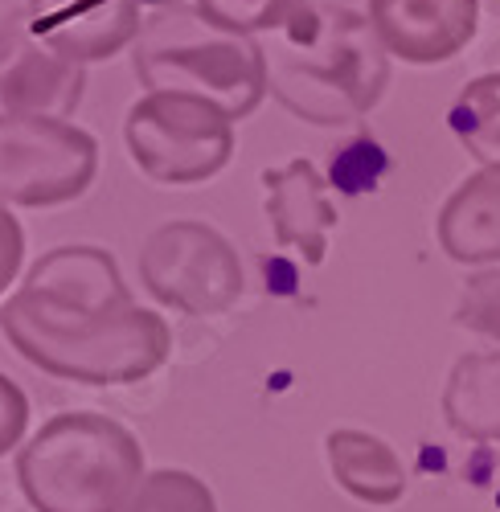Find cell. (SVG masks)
Masks as SVG:
<instances>
[{
  "label": "cell",
  "mask_w": 500,
  "mask_h": 512,
  "mask_svg": "<svg viewBox=\"0 0 500 512\" xmlns=\"http://www.w3.org/2000/svg\"><path fill=\"white\" fill-rule=\"evenodd\" d=\"M455 324L500 340V271H476L455 304Z\"/></svg>",
  "instance_id": "cell-19"
},
{
  "label": "cell",
  "mask_w": 500,
  "mask_h": 512,
  "mask_svg": "<svg viewBox=\"0 0 500 512\" xmlns=\"http://www.w3.org/2000/svg\"><path fill=\"white\" fill-rule=\"evenodd\" d=\"M87 91V70L54 54L17 9L0 21V115L70 119Z\"/></svg>",
  "instance_id": "cell-8"
},
{
  "label": "cell",
  "mask_w": 500,
  "mask_h": 512,
  "mask_svg": "<svg viewBox=\"0 0 500 512\" xmlns=\"http://www.w3.org/2000/svg\"><path fill=\"white\" fill-rule=\"evenodd\" d=\"M390 54L369 13L304 5L267 50V91L304 123L353 127L382 103Z\"/></svg>",
  "instance_id": "cell-1"
},
{
  "label": "cell",
  "mask_w": 500,
  "mask_h": 512,
  "mask_svg": "<svg viewBox=\"0 0 500 512\" xmlns=\"http://www.w3.org/2000/svg\"><path fill=\"white\" fill-rule=\"evenodd\" d=\"M447 123L472 160L500 173V74H480L455 95Z\"/></svg>",
  "instance_id": "cell-16"
},
{
  "label": "cell",
  "mask_w": 500,
  "mask_h": 512,
  "mask_svg": "<svg viewBox=\"0 0 500 512\" xmlns=\"http://www.w3.org/2000/svg\"><path fill=\"white\" fill-rule=\"evenodd\" d=\"M0 332L41 373L78 386H132L169 361L173 332L164 316L132 304L123 312H58L13 291Z\"/></svg>",
  "instance_id": "cell-2"
},
{
  "label": "cell",
  "mask_w": 500,
  "mask_h": 512,
  "mask_svg": "<svg viewBox=\"0 0 500 512\" xmlns=\"http://www.w3.org/2000/svg\"><path fill=\"white\" fill-rule=\"evenodd\" d=\"M324 451L332 476L353 500L386 508L406 496V463L386 439L345 426V431H332L324 439Z\"/></svg>",
  "instance_id": "cell-14"
},
{
  "label": "cell",
  "mask_w": 500,
  "mask_h": 512,
  "mask_svg": "<svg viewBox=\"0 0 500 512\" xmlns=\"http://www.w3.org/2000/svg\"><path fill=\"white\" fill-rule=\"evenodd\" d=\"M17 480L37 512H123L144 480V451L123 422L70 410L21 447Z\"/></svg>",
  "instance_id": "cell-3"
},
{
  "label": "cell",
  "mask_w": 500,
  "mask_h": 512,
  "mask_svg": "<svg viewBox=\"0 0 500 512\" xmlns=\"http://www.w3.org/2000/svg\"><path fill=\"white\" fill-rule=\"evenodd\" d=\"M136 74L148 91H185L246 119L267 95V50L250 33L218 29L197 9L173 5L144 25Z\"/></svg>",
  "instance_id": "cell-4"
},
{
  "label": "cell",
  "mask_w": 500,
  "mask_h": 512,
  "mask_svg": "<svg viewBox=\"0 0 500 512\" xmlns=\"http://www.w3.org/2000/svg\"><path fill=\"white\" fill-rule=\"evenodd\" d=\"M17 291L58 312H123L136 304L115 259L99 246H58L41 254Z\"/></svg>",
  "instance_id": "cell-11"
},
{
  "label": "cell",
  "mask_w": 500,
  "mask_h": 512,
  "mask_svg": "<svg viewBox=\"0 0 500 512\" xmlns=\"http://www.w3.org/2000/svg\"><path fill=\"white\" fill-rule=\"evenodd\" d=\"M443 418L472 443H500V353H468L451 365Z\"/></svg>",
  "instance_id": "cell-15"
},
{
  "label": "cell",
  "mask_w": 500,
  "mask_h": 512,
  "mask_svg": "<svg viewBox=\"0 0 500 512\" xmlns=\"http://www.w3.org/2000/svg\"><path fill=\"white\" fill-rule=\"evenodd\" d=\"M29 29L78 66L107 62L144 33L140 0H29Z\"/></svg>",
  "instance_id": "cell-9"
},
{
  "label": "cell",
  "mask_w": 500,
  "mask_h": 512,
  "mask_svg": "<svg viewBox=\"0 0 500 512\" xmlns=\"http://www.w3.org/2000/svg\"><path fill=\"white\" fill-rule=\"evenodd\" d=\"M132 164L156 185H201L234 156V119L185 91H148L123 123Z\"/></svg>",
  "instance_id": "cell-5"
},
{
  "label": "cell",
  "mask_w": 500,
  "mask_h": 512,
  "mask_svg": "<svg viewBox=\"0 0 500 512\" xmlns=\"http://www.w3.org/2000/svg\"><path fill=\"white\" fill-rule=\"evenodd\" d=\"M316 9H345V13H369V0H308Z\"/></svg>",
  "instance_id": "cell-22"
},
{
  "label": "cell",
  "mask_w": 500,
  "mask_h": 512,
  "mask_svg": "<svg viewBox=\"0 0 500 512\" xmlns=\"http://www.w3.org/2000/svg\"><path fill=\"white\" fill-rule=\"evenodd\" d=\"M369 21L390 58L435 66L476 37L480 0H369Z\"/></svg>",
  "instance_id": "cell-10"
},
{
  "label": "cell",
  "mask_w": 500,
  "mask_h": 512,
  "mask_svg": "<svg viewBox=\"0 0 500 512\" xmlns=\"http://www.w3.org/2000/svg\"><path fill=\"white\" fill-rule=\"evenodd\" d=\"M21 259H25V230L13 218V209L0 201V295L13 287V279L21 271Z\"/></svg>",
  "instance_id": "cell-21"
},
{
  "label": "cell",
  "mask_w": 500,
  "mask_h": 512,
  "mask_svg": "<svg viewBox=\"0 0 500 512\" xmlns=\"http://www.w3.org/2000/svg\"><path fill=\"white\" fill-rule=\"evenodd\" d=\"M308 0H197V13L230 33H279Z\"/></svg>",
  "instance_id": "cell-18"
},
{
  "label": "cell",
  "mask_w": 500,
  "mask_h": 512,
  "mask_svg": "<svg viewBox=\"0 0 500 512\" xmlns=\"http://www.w3.org/2000/svg\"><path fill=\"white\" fill-rule=\"evenodd\" d=\"M140 5H156V9H173V5H181V0H140Z\"/></svg>",
  "instance_id": "cell-23"
},
{
  "label": "cell",
  "mask_w": 500,
  "mask_h": 512,
  "mask_svg": "<svg viewBox=\"0 0 500 512\" xmlns=\"http://www.w3.org/2000/svg\"><path fill=\"white\" fill-rule=\"evenodd\" d=\"M99 173V144L70 119L0 115V201L50 209L78 201Z\"/></svg>",
  "instance_id": "cell-6"
},
{
  "label": "cell",
  "mask_w": 500,
  "mask_h": 512,
  "mask_svg": "<svg viewBox=\"0 0 500 512\" xmlns=\"http://www.w3.org/2000/svg\"><path fill=\"white\" fill-rule=\"evenodd\" d=\"M140 283L181 316H222L242 300L238 250L205 222H164L144 238Z\"/></svg>",
  "instance_id": "cell-7"
},
{
  "label": "cell",
  "mask_w": 500,
  "mask_h": 512,
  "mask_svg": "<svg viewBox=\"0 0 500 512\" xmlns=\"http://www.w3.org/2000/svg\"><path fill=\"white\" fill-rule=\"evenodd\" d=\"M29 426V398L13 377L0 373V459L13 455V447H21Z\"/></svg>",
  "instance_id": "cell-20"
},
{
  "label": "cell",
  "mask_w": 500,
  "mask_h": 512,
  "mask_svg": "<svg viewBox=\"0 0 500 512\" xmlns=\"http://www.w3.org/2000/svg\"><path fill=\"white\" fill-rule=\"evenodd\" d=\"M267 189V222L271 234L283 250H296L308 267L324 263L328 234L341 222L337 205L328 201V185L312 160H291L283 168H267L263 173Z\"/></svg>",
  "instance_id": "cell-12"
},
{
  "label": "cell",
  "mask_w": 500,
  "mask_h": 512,
  "mask_svg": "<svg viewBox=\"0 0 500 512\" xmlns=\"http://www.w3.org/2000/svg\"><path fill=\"white\" fill-rule=\"evenodd\" d=\"M123 512H218V500L210 484L197 480L193 472H177V467H160L140 480L132 500Z\"/></svg>",
  "instance_id": "cell-17"
},
{
  "label": "cell",
  "mask_w": 500,
  "mask_h": 512,
  "mask_svg": "<svg viewBox=\"0 0 500 512\" xmlns=\"http://www.w3.org/2000/svg\"><path fill=\"white\" fill-rule=\"evenodd\" d=\"M439 246L447 259L464 267L500 263V173L484 168L455 189L435 222Z\"/></svg>",
  "instance_id": "cell-13"
}]
</instances>
